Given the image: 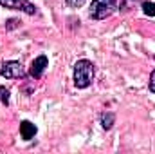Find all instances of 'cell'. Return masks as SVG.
<instances>
[{
	"mask_svg": "<svg viewBox=\"0 0 155 154\" xmlns=\"http://www.w3.org/2000/svg\"><path fill=\"white\" fill-rule=\"evenodd\" d=\"M45 67H47V56H45V54H40L38 58L33 60L31 69H29V75H31L33 78H40L41 75H43Z\"/></svg>",
	"mask_w": 155,
	"mask_h": 154,
	"instance_id": "obj_5",
	"label": "cell"
},
{
	"mask_svg": "<svg viewBox=\"0 0 155 154\" xmlns=\"http://www.w3.org/2000/svg\"><path fill=\"white\" fill-rule=\"evenodd\" d=\"M0 73H2L4 78H22V76H25V71H24L22 64H20V62H15V60L5 62V64L2 65Z\"/></svg>",
	"mask_w": 155,
	"mask_h": 154,
	"instance_id": "obj_4",
	"label": "cell"
},
{
	"mask_svg": "<svg viewBox=\"0 0 155 154\" xmlns=\"http://www.w3.org/2000/svg\"><path fill=\"white\" fill-rule=\"evenodd\" d=\"M143 11H144V15H148V16H155V4L153 2H144V4H143Z\"/></svg>",
	"mask_w": 155,
	"mask_h": 154,
	"instance_id": "obj_8",
	"label": "cell"
},
{
	"mask_svg": "<svg viewBox=\"0 0 155 154\" xmlns=\"http://www.w3.org/2000/svg\"><path fill=\"white\" fill-rule=\"evenodd\" d=\"M150 89L155 93V71L152 73V76H150Z\"/></svg>",
	"mask_w": 155,
	"mask_h": 154,
	"instance_id": "obj_12",
	"label": "cell"
},
{
	"mask_svg": "<svg viewBox=\"0 0 155 154\" xmlns=\"http://www.w3.org/2000/svg\"><path fill=\"white\" fill-rule=\"evenodd\" d=\"M67 2V5H71V7H81L83 4H85V0H65Z\"/></svg>",
	"mask_w": 155,
	"mask_h": 154,
	"instance_id": "obj_10",
	"label": "cell"
},
{
	"mask_svg": "<svg viewBox=\"0 0 155 154\" xmlns=\"http://www.w3.org/2000/svg\"><path fill=\"white\" fill-rule=\"evenodd\" d=\"M94 80V64L90 60H78L74 65V85L78 89H85Z\"/></svg>",
	"mask_w": 155,
	"mask_h": 154,
	"instance_id": "obj_1",
	"label": "cell"
},
{
	"mask_svg": "<svg viewBox=\"0 0 155 154\" xmlns=\"http://www.w3.org/2000/svg\"><path fill=\"white\" fill-rule=\"evenodd\" d=\"M0 103H4V105L9 103V91L5 87H0Z\"/></svg>",
	"mask_w": 155,
	"mask_h": 154,
	"instance_id": "obj_9",
	"label": "cell"
},
{
	"mask_svg": "<svg viewBox=\"0 0 155 154\" xmlns=\"http://www.w3.org/2000/svg\"><path fill=\"white\" fill-rule=\"evenodd\" d=\"M114 120H116L114 113H103V114H101V125H103V129H107V131L112 129Z\"/></svg>",
	"mask_w": 155,
	"mask_h": 154,
	"instance_id": "obj_7",
	"label": "cell"
},
{
	"mask_svg": "<svg viewBox=\"0 0 155 154\" xmlns=\"http://www.w3.org/2000/svg\"><path fill=\"white\" fill-rule=\"evenodd\" d=\"M16 26H18V20H15V18H11V20L7 22V26H5V27H7V29H15Z\"/></svg>",
	"mask_w": 155,
	"mask_h": 154,
	"instance_id": "obj_11",
	"label": "cell"
},
{
	"mask_svg": "<svg viewBox=\"0 0 155 154\" xmlns=\"http://www.w3.org/2000/svg\"><path fill=\"white\" fill-rule=\"evenodd\" d=\"M20 134H22V138L24 140H31L35 134H36V125H33L31 121H22L20 123Z\"/></svg>",
	"mask_w": 155,
	"mask_h": 154,
	"instance_id": "obj_6",
	"label": "cell"
},
{
	"mask_svg": "<svg viewBox=\"0 0 155 154\" xmlns=\"http://www.w3.org/2000/svg\"><path fill=\"white\" fill-rule=\"evenodd\" d=\"M0 5L7 7V9H18V11H24L27 15H36V7L27 2V0H0Z\"/></svg>",
	"mask_w": 155,
	"mask_h": 154,
	"instance_id": "obj_3",
	"label": "cell"
},
{
	"mask_svg": "<svg viewBox=\"0 0 155 154\" xmlns=\"http://www.w3.org/2000/svg\"><path fill=\"white\" fill-rule=\"evenodd\" d=\"M116 11V0H92L90 4V18L105 20Z\"/></svg>",
	"mask_w": 155,
	"mask_h": 154,
	"instance_id": "obj_2",
	"label": "cell"
}]
</instances>
